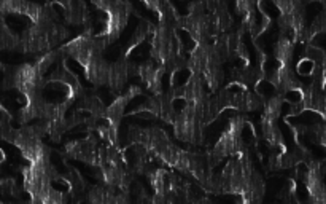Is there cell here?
I'll return each instance as SVG.
<instances>
[{
	"label": "cell",
	"mask_w": 326,
	"mask_h": 204,
	"mask_svg": "<svg viewBox=\"0 0 326 204\" xmlns=\"http://www.w3.org/2000/svg\"><path fill=\"white\" fill-rule=\"evenodd\" d=\"M293 50H295L293 42L285 40V38H278V42L274 45V58L280 64H290L293 59Z\"/></svg>",
	"instance_id": "obj_1"
},
{
	"label": "cell",
	"mask_w": 326,
	"mask_h": 204,
	"mask_svg": "<svg viewBox=\"0 0 326 204\" xmlns=\"http://www.w3.org/2000/svg\"><path fill=\"white\" fill-rule=\"evenodd\" d=\"M256 8L259 13H263L264 16H267L269 19H278V16L282 15V10L278 8L275 0H258L256 2Z\"/></svg>",
	"instance_id": "obj_2"
},
{
	"label": "cell",
	"mask_w": 326,
	"mask_h": 204,
	"mask_svg": "<svg viewBox=\"0 0 326 204\" xmlns=\"http://www.w3.org/2000/svg\"><path fill=\"white\" fill-rule=\"evenodd\" d=\"M255 91L263 98L264 101H267V99H270V98H274V96H277L278 94V90H277V87L275 85L270 81L269 78H261L256 85H255ZM280 96V94H278Z\"/></svg>",
	"instance_id": "obj_3"
},
{
	"label": "cell",
	"mask_w": 326,
	"mask_h": 204,
	"mask_svg": "<svg viewBox=\"0 0 326 204\" xmlns=\"http://www.w3.org/2000/svg\"><path fill=\"white\" fill-rule=\"evenodd\" d=\"M304 56L312 59L317 66H324L326 62V51L321 50V48H317L313 45H307L306 47V53H304Z\"/></svg>",
	"instance_id": "obj_4"
},
{
	"label": "cell",
	"mask_w": 326,
	"mask_h": 204,
	"mask_svg": "<svg viewBox=\"0 0 326 204\" xmlns=\"http://www.w3.org/2000/svg\"><path fill=\"white\" fill-rule=\"evenodd\" d=\"M317 67V64H315L312 59L304 56L302 59H299V62L296 64V73L299 77H312V73Z\"/></svg>",
	"instance_id": "obj_5"
}]
</instances>
